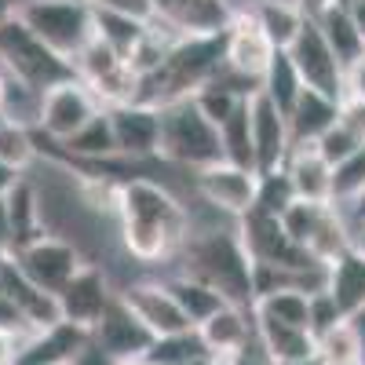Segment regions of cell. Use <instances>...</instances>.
<instances>
[{
	"instance_id": "cell-1",
	"label": "cell",
	"mask_w": 365,
	"mask_h": 365,
	"mask_svg": "<svg viewBox=\"0 0 365 365\" xmlns=\"http://www.w3.org/2000/svg\"><path fill=\"white\" fill-rule=\"evenodd\" d=\"M120 241L132 259L139 263H161L182 252L190 237V216L179 205V197L158 179H125L117 201Z\"/></svg>"
},
{
	"instance_id": "cell-2",
	"label": "cell",
	"mask_w": 365,
	"mask_h": 365,
	"mask_svg": "<svg viewBox=\"0 0 365 365\" xmlns=\"http://www.w3.org/2000/svg\"><path fill=\"white\" fill-rule=\"evenodd\" d=\"M227 55V34L220 37H179L172 51L165 55V63L139 81V99L143 106L165 110L172 103L194 99L205 84H212L223 70Z\"/></svg>"
},
{
	"instance_id": "cell-3",
	"label": "cell",
	"mask_w": 365,
	"mask_h": 365,
	"mask_svg": "<svg viewBox=\"0 0 365 365\" xmlns=\"http://www.w3.org/2000/svg\"><path fill=\"white\" fill-rule=\"evenodd\" d=\"M187 278L205 282L208 289H216L227 303L234 307H249L256 303L252 292V259L237 237V223L230 230H197L187 237V245L179 252Z\"/></svg>"
},
{
	"instance_id": "cell-4",
	"label": "cell",
	"mask_w": 365,
	"mask_h": 365,
	"mask_svg": "<svg viewBox=\"0 0 365 365\" xmlns=\"http://www.w3.org/2000/svg\"><path fill=\"white\" fill-rule=\"evenodd\" d=\"M15 19L66 63L96 41V8L84 0H19Z\"/></svg>"
},
{
	"instance_id": "cell-5",
	"label": "cell",
	"mask_w": 365,
	"mask_h": 365,
	"mask_svg": "<svg viewBox=\"0 0 365 365\" xmlns=\"http://www.w3.org/2000/svg\"><path fill=\"white\" fill-rule=\"evenodd\" d=\"M158 158L175 168H187V172H201L208 165L223 161L220 128L194 106V99H182V103H172L161 110Z\"/></svg>"
},
{
	"instance_id": "cell-6",
	"label": "cell",
	"mask_w": 365,
	"mask_h": 365,
	"mask_svg": "<svg viewBox=\"0 0 365 365\" xmlns=\"http://www.w3.org/2000/svg\"><path fill=\"white\" fill-rule=\"evenodd\" d=\"M0 70L11 81L26 84L29 91H37V96H44L55 84L77 77L73 63H66L63 55H55L48 44H41L19 19L0 26Z\"/></svg>"
},
{
	"instance_id": "cell-7",
	"label": "cell",
	"mask_w": 365,
	"mask_h": 365,
	"mask_svg": "<svg viewBox=\"0 0 365 365\" xmlns=\"http://www.w3.org/2000/svg\"><path fill=\"white\" fill-rule=\"evenodd\" d=\"M73 73L91 88V96L103 103V110L128 106L139 99V73L128 66V58H120L99 37L73 58Z\"/></svg>"
},
{
	"instance_id": "cell-8",
	"label": "cell",
	"mask_w": 365,
	"mask_h": 365,
	"mask_svg": "<svg viewBox=\"0 0 365 365\" xmlns=\"http://www.w3.org/2000/svg\"><path fill=\"white\" fill-rule=\"evenodd\" d=\"M103 113V103L91 96V88L77 77L55 84L51 91L41 96V113H37V135H44L48 143L63 146L70 143L81 128L91 125V117Z\"/></svg>"
},
{
	"instance_id": "cell-9",
	"label": "cell",
	"mask_w": 365,
	"mask_h": 365,
	"mask_svg": "<svg viewBox=\"0 0 365 365\" xmlns=\"http://www.w3.org/2000/svg\"><path fill=\"white\" fill-rule=\"evenodd\" d=\"M289 58H292V66L303 81V88H311V91H322V96L329 99H344V66H340V58L336 51L329 48V41L322 37V29L314 19L303 22L299 29V37L292 41L289 48Z\"/></svg>"
},
{
	"instance_id": "cell-10",
	"label": "cell",
	"mask_w": 365,
	"mask_h": 365,
	"mask_svg": "<svg viewBox=\"0 0 365 365\" xmlns=\"http://www.w3.org/2000/svg\"><path fill=\"white\" fill-rule=\"evenodd\" d=\"M194 190L205 197V205H212L216 212H223V216H230L237 223L241 216H249L256 208L259 172L220 161V165H208V168L194 172Z\"/></svg>"
},
{
	"instance_id": "cell-11",
	"label": "cell",
	"mask_w": 365,
	"mask_h": 365,
	"mask_svg": "<svg viewBox=\"0 0 365 365\" xmlns=\"http://www.w3.org/2000/svg\"><path fill=\"white\" fill-rule=\"evenodd\" d=\"M11 259L19 263V270L26 274L29 282L41 285V289L51 292V296L63 292V289L70 285L73 274L88 263V259L81 256V249L73 245V241L58 237V234H44L41 241H34L29 249L15 252Z\"/></svg>"
},
{
	"instance_id": "cell-12",
	"label": "cell",
	"mask_w": 365,
	"mask_h": 365,
	"mask_svg": "<svg viewBox=\"0 0 365 365\" xmlns=\"http://www.w3.org/2000/svg\"><path fill=\"white\" fill-rule=\"evenodd\" d=\"M113 296H117V292L110 289L103 267L84 263L73 278H70V285L58 292L55 299H58V314H63V322L96 332V325L103 322V314H106V307L113 303Z\"/></svg>"
},
{
	"instance_id": "cell-13",
	"label": "cell",
	"mask_w": 365,
	"mask_h": 365,
	"mask_svg": "<svg viewBox=\"0 0 365 365\" xmlns=\"http://www.w3.org/2000/svg\"><path fill=\"white\" fill-rule=\"evenodd\" d=\"M274 48L267 37H263V29L256 26V19L249 15V8H237L234 11V22L227 29V55H223V66L241 77V81H249L259 88L267 66H270V58H274Z\"/></svg>"
},
{
	"instance_id": "cell-14",
	"label": "cell",
	"mask_w": 365,
	"mask_h": 365,
	"mask_svg": "<svg viewBox=\"0 0 365 365\" xmlns=\"http://www.w3.org/2000/svg\"><path fill=\"white\" fill-rule=\"evenodd\" d=\"M249 120H252V150H256V172L270 175L282 172L292 154V135L285 113L274 106L263 91L249 96Z\"/></svg>"
},
{
	"instance_id": "cell-15",
	"label": "cell",
	"mask_w": 365,
	"mask_h": 365,
	"mask_svg": "<svg viewBox=\"0 0 365 365\" xmlns=\"http://www.w3.org/2000/svg\"><path fill=\"white\" fill-rule=\"evenodd\" d=\"M117 296L128 303V311L150 329V336H154V340L194 329L187 322V314L179 311V303L172 299V292L165 289V282H135V285H125Z\"/></svg>"
},
{
	"instance_id": "cell-16",
	"label": "cell",
	"mask_w": 365,
	"mask_h": 365,
	"mask_svg": "<svg viewBox=\"0 0 365 365\" xmlns=\"http://www.w3.org/2000/svg\"><path fill=\"white\" fill-rule=\"evenodd\" d=\"M91 340H96L103 347V354H110L113 361H143L150 344H154L150 329L128 311V303L120 296H113L103 322L96 325V332H91Z\"/></svg>"
},
{
	"instance_id": "cell-17",
	"label": "cell",
	"mask_w": 365,
	"mask_h": 365,
	"mask_svg": "<svg viewBox=\"0 0 365 365\" xmlns=\"http://www.w3.org/2000/svg\"><path fill=\"white\" fill-rule=\"evenodd\" d=\"M106 113H110V125H113V139H117V158H125V161L158 158L161 110L143 106V103H128V106H113Z\"/></svg>"
},
{
	"instance_id": "cell-18",
	"label": "cell",
	"mask_w": 365,
	"mask_h": 365,
	"mask_svg": "<svg viewBox=\"0 0 365 365\" xmlns=\"http://www.w3.org/2000/svg\"><path fill=\"white\" fill-rule=\"evenodd\" d=\"M91 344V332L77 329L70 322H58L51 329L34 332L29 340L19 344L15 351V365H73L77 354Z\"/></svg>"
},
{
	"instance_id": "cell-19",
	"label": "cell",
	"mask_w": 365,
	"mask_h": 365,
	"mask_svg": "<svg viewBox=\"0 0 365 365\" xmlns=\"http://www.w3.org/2000/svg\"><path fill=\"white\" fill-rule=\"evenodd\" d=\"M197 332H201L208 354L220 358V361H230V358H237L241 351H249L256 344L252 311L249 307H234V303H227L223 311H216Z\"/></svg>"
},
{
	"instance_id": "cell-20",
	"label": "cell",
	"mask_w": 365,
	"mask_h": 365,
	"mask_svg": "<svg viewBox=\"0 0 365 365\" xmlns=\"http://www.w3.org/2000/svg\"><path fill=\"white\" fill-rule=\"evenodd\" d=\"M0 292L19 303L22 314L34 322V329H51V325L63 322V314H58V299L51 292H44L41 285L29 282L11 256L0 259Z\"/></svg>"
},
{
	"instance_id": "cell-21",
	"label": "cell",
	"mask_w": 365,
	"mask_h": 365,
	"mask_svg": "<svg viewBox=\"0 0 365 365\" xmlns=\"http://www.w3.org/2000/svg\"><path fill=\"white\" fill-rule=\"evenodd\" d=\"M325 292L340 307V314L351 322L365 307V252L351 245L332 263H325Z\"/></svg>"
},
{
	"instance_id": "cell-22",
	"label": "cell",
	"mask_w": 365,
	"mask_h": 365,
	"mask_svg": "<svg viewBox=\"0 0 365 365\" xmlns=\"http://www.w3.org/2000/svg\"><path fill=\"white\" fill-rule=\"evenodd\" d=\"M285 175L292 182V190L299 201L314 205H332V165L318 154V146H292V154L285 161Z\"/></svg>"
},
{
	"instance_id": "cell-23",
	"label": "cell",
	"mask_w": 365,
	"mask_h": 365,
	"mask_svg": "<svg viewBox=\"0 0 365 365\" xmlns=\"http://www.w3.org/2000/svg\"><path fill=\"white\" fill-rule=\"evenodd\" d=\"M336 110L340 103L322 96V91H311L303 88V96L296 99L292 113L285 117L289 120V135H292V146H307V143H318L332 125H336Z\"/></svg>"
},
{
	"instance_id": "cell-24",
	"label": "cell",
	"mask_w": 365,
	"mask_h": 365,
	"mask_svg": "<svg viewBox=\"0 0 365 365\" xmlns=\"http://www.w3.org/2000/svg\"><path fill=\"white\" fill-rule=\"evenodd\" d=\"M256 344L263 347V354L278 365V361H303V358H318V340L311 336L307 329H292L282 322H270V318H256Z\"/></svg>"
},
{
	"instance_id": "cell-25",
	"label": "cell",
	"mask_w": 365,
	"mask_h": 365,
	"mask_svg": "<svg viewBox=\"0 0 365 365\" xmlns=\"http://www.w3.org/2000/svg\"><path fill=\"white\" fill-rule=\"evenodd\" d=\"M8 220H11V245H15V252L29 249L34 241H41L44 234H51L44 227V201H41V194L29 187L26 179L8 194Z\"/></svg>"
},
{
	"instance_id": "cell-26",
	"label": "cell",
	"mask_w": 365,
	"mask_h": 365,
	"mask_svg": "<svg viewBox=\"0 0 365 365\" xmlns=\"http://www.w3.org/2000/svg\"><path fill=\"white\" fill-rule=\"evenodd\" d=\"M245 8L256 19V26L263 29V37L278 51H289L292 41L299 37L303 22H307V15H303L292 0H249Z\"/></svg>"
},
{
	"instance_id": "cell-27",
	"label": "cell",
	"mask_w": 365,
	"mask_h": 365,
	"mask_svg": "<svg viewBox=\"0 0 365 365\" xmlns=\"http://www.w3.org/2000/svg\"><path fill=\"white\" fill-rule=\"evenodd\" d=\"M252 314L311 332V292H303L299 285L274 289V292H267V296H259L252 303ZM311 336H314V332H311Z\"/></svg>"
},
{
	"instance_id": "cell-28",
	"label": "cell",
	"mask_w": 365,
	"mask_h": 365,
	"mask_svg": "<svg viewBox=\"0 0 365 365\" xmlns=\"http://www.w3.org/2000/svg\"><path fill=\"white\" fill-rule=\"evenodd\" d=\"M165 289L172 292V299L179 303V311L187 314V322H190L194 329H201L212 314L227 307V299H223L216 289H208V285L197 282V278H187V274H175V278H168Z\"/></svg>"
},
{
	"instance_id": "cell-29",
	"label": "cell",
	"mask_w": 365,
	"mask_h": 365,
	"mask_svg": "<svg viewBox=\"0 0 365 365\" xmlns=\"http://www.w3.org/2000/svg\"><path fill=\"white\" fill-rule=\"evenodd\" d=\"M314 22H318V29H322V37L329 41V48L336 51V58H340L344 70L354 66L358 58L365 55V41H361L358 26H354V19H351V8L332 4V8H329L322 19H314Z\"/></svg>"
},
{
	"instance_id": "cell-30",
	"label": "cell",
	"mask_w": 365,
	"mask_h": 365,
	"mask_svg": "<svg viewBox=\"0 0 365 365\" xmlns=\"http://www.w3.org/2000/svg\"><path fill=\"white\" fill-rule=\"evenodd\" d=\"M63 154H66V158H81V161H88V165L117 161V139H113L110 113L103 110L99 117H91L88 128H81L70 143H63Z\"/></svg>"
},
{
	"instance_id": "cell-31",
	"label": "cell",
	"mask_w": 365,
	"mask_h": 365,
	"mask_svg": "<svg viewBox=\"0 0 365 365\" xmlns=\"http://www.w3.org/2000/svg\"><path fill=\"white\" fill-rule=\"evenodd\" d=\"M143 361L146 365H205V361H212V354L201 340V332L187 329V332H175V336L154 340Z\"/></svg>"
},
{
	"instance_id": "cell-32",
	"label": "cell",
	"mask_w": 365,
	"mask_h": 365,
	"mask_svg": "<svg viewBox=\"0 0 365 365\" xmlns=\"http://www.w3.org/2000/svg\"><path fill=\"white\" fill-rule=\"evenodd\" d=\"M259 91H263V96L278 106L285 117L292 113L296 99L303 96V81H299V73H296V66H292L289 51H274L270 66H267V73H263V81H259Z\"/></svg>"
},
{
	"instance_id": "cell-33",
	"label": "cell",
	"mask_w": 365,
	"mask_h": 365,
	"mask_svg": "<svg viewBox=\"0 0 365 365\" xmlns=\"http://www.w3.org/2000/svg\"><path fill=\"white\" fill-rule=\"evenodd\" d=\"M252 96H256V91H252ZM245 99H249V91H241V88L230 84L227 77H216V81L205 84L197 96H194V106H197L216 128H223L227 120H230L241 106H245Z\"/></svg>"
},
{
	"instance_id": "cell-34",
	"label": "cell",
	"mask_w": 365,
	"mask_h": 365,
	"mask_svg": "<svg viewBox=\"0 0 365 365\" xmlns=\"http://www.w3.org/2000/svg\"><path fill=\"white\" fill-rule=\"evenodd\" d=\"M146 29H150V22H143V19L113 15V11H96V37L103 44H110L120 58H128L139 48V41L146 37Z\"/></svg>"
},
{
	"instance_id": "cell-35",
	"label": "cell",
	"mask_w": 365,
	"mask_h": 365,
	"mask_svg": "<svg viewBox=\"0 0 365 365\" xmlns=\"http://www.w3.org/2000/svg\"><path fill=\"white\" fill-rule=\"evenodd\" d=\"M220 143H223V161L237 165V168H252L256 172V150H252V120H249V99L227 125L220 128Z\"/></svg>"
},
{
	"instance_id": "cell-36",
	"label": "cell",
	"mask_w": 365,
	"mask_h": 365,
	"mask_svg": "<svg viewBox=\"0 0 365 365\" xmlns=\"http://www.w3.org/2000/svg\"><path fill=\"white\" fill-rule=\"evenodd\" d=\"M318 361L322 365H365V347L351 322H340L325 336H318Z\"/></svg>"
},
{
	"instance_id": "cell-37",
	"label": "cell",
	"mask_w": 365,
	"mask_h": 365,
	"mask_svg": "<svg viewBox=\"0 0 365 365\" xmlns=\"http://www.w3.org/2000/svg\"><path fill=\"white\" fill-rule=\"evenodd\" d=\"M41 146H37V132L29 125H15V120H4L0 128V161L11 165L15 172L26 175V168L37 161Z\"/></svg>"
},
{
	"instance_id": "cell-38",
	"label": "cell",
	"mask_w": 365,
	"mask_h": 365,
	"mask_svg": "<svg viewBox=\"0 0 365 365\" xmlns=\"http://www.w3.org/2000/svg\"><path fill=\"white\" fill-rule=\"evenodd\" d=\"M365 194V146H358L347 161L332 168V205L347 208Z\"/></svg>"
},
{
	"instance_id": "cell-39",
	"label": "cell",
	"mask_w": 365,
	"mask_h": 365,
	"mask_svg": "<svg viewBox=\"0 0 365 365\" xmlns=\"http://www.w3.org/2000/svg\"><path fill=\"white\" fill-rule=\"evenodd\" d=\"M296 201V190H292V182L282 172H270V175H259V190H256V212H267V216H278L282 220V212Z\"/></svg>"
},
{
	"instance_id": "cell-40",
	"label": "cell",
	"mask_w": 365,
	"mask_h": 365,
	"mask_svg": "<svg viewBox=\"0 0 365 365\" xmlns=\"http://www.w3.org/2000/svg\"><path fill=\"white\" fill-rule=\"evenodd\" d=\"M34 332H41V329H34V322H29L26 314H22V307L15 299H8L4 292H0V336H8V340H15V344H22V340H29Z\"/></svg>"
},
{
	"instance_id": "cell-41",
	"label": "cell",
	"mask_w": 365,
	"mask_h": 365,
	"mask_svg": "<svg viewBox=\"0 0 365 365\" xmlns=\"http://www.w3.org/2000/svg\"><path fill=\"white\" fill-rule=\"evenodd\" d=\"M314 146H318V154H322V158H325L332 168H336L340 161H347V158L354 154V150H358L361 143H358L354 135H347L340 125H332V128H329V132H325V135L314 143Z\"/></svg>"
},
{
	"instance_id": "cell-42",
	"label": "cell",
	"mask_w": 365,
	"mask_h": 365,
	"mask_svg": "<svg viewBox=\"0 0 365 365\" xmlns=\"http://www.w3.org/2000/svg\"><path fill=\"white\" fill-rule=\"evenodd\" d=\"M340 322H347V318L340 314L336 303L329 299V292H314L311 296V332H314V340L325 336L329 329H336Z\"/></svg>"
},
{
	"instance_id": "cell-43",
	"label": "cell",
	"mask_w": 365,
	"mask_h": 365,
	"mask_svg": "<svg viewBox=\"0 0 365 365\" xmlns=\"http://www.w3.org/2000/svg\"><path fill=\"white\" fill-rule=\"evenodd\" d=\"M336 125L365 146V103L344 96V99H340V110H336Z\"/></svg>"
},
{
	"instance_id": "cell-44",
	"label": "cell",
	"mask_w": 365,
	"mask_h": 365,
	"mask_svg": "<svg viewBox=\"0 0 365 365\" xmlns=\"http://www.w3.org/2000/svg\"><path fill=\"white\" fill-rule=\"evenodd\" d=\"M96 11H113V15H128V19H143L150 22L154 11H150V0H84Z\"/></svg>"
},
{
	"instance_id": "cell-45",
	"label": "cell",
	"mask_w": 365,
	"mask_h": 365,
	"mask_svg": "<svg viewBox=\"0 0 365 365\" xmlns=\"http://www.w3.org/2000/svg\"><path fill=\"white\" fill-rule=\"evenodd\" d=\"M344 96L365 103V55L358 58L354 66H347V73H344Z\"/></svg>"
},
{
	"instance_id": "cell-46",
	"label": "cell",
	"mask_w": 365,
	"mask_h": 365,
	"mask_svg": "<svg viewBox=\"0 0 365 365\" xmlns=\"http://www.w3.org/2000/svg\"><path fill=\"white\" fill-rule=\"evenodd\" d=\"M15 252L11 245V220H8V201H0V259H8Z\"/></svg>"
},
{
	"instance_id": "cell-47",
	"label": "cell",
	"mask_w": 365,
	"mask_h": 365,
	"mask_svg": "<svg viewBox=\"0 0 365 365\" xmlns=\"http://www.w3.org/2000/svg\"><path fill=\"white\" fill-rule=\"evenodd\" d=\"M22 179H26L22 172H15L11 165H4V161H0V201H8V194L19 187Z\"/></svg>"
},
{
	"instance_id": "cell-48",
	"label": "cell",
	"mask_w": 365,
	"mask_h": 365,
	"mask_svg": "<svg viewBox=\"0 0 365 365\" xmlns=\"http://www.w3.org/2000/svg\"><path fill=\"white\" fill-rule=\"evenodd\" d=\"M227 365H274V361L263 354V347H259V344H252L249 351H241V354H237V358H230Z\"/></svg>"
},
{
	"instance_id": "cell-49",
	"label": "cell",
	"mask_w": 365,
	"mask_h": 365,
	"mask_svg": "<svg viewBox=\"0 0 365 365\" xmlns=\"http://www.w3.org/2000/svg\"><path fill=\"white\" fill-rule=\"evenodd\" d=\"M292 4H296L303 15H307V19H322L332 4H336V0H292Z\"/></svg>"
},
{
	"instance_id": "cell-50",
	"label": "cell",
	"mask_w": 365,
	"mask_h": 365,
	"mask_svg": "<svg viewBox=\"0 0 365 365\" xmlns=\"http://www.w3.org/2000/svg\"><path fill=\"white\" fill-rule=\"evenodd\" d=\"M344 212V220L351 223V234L358 230V227H365V194L354 201V205H347V208H340Z\"/></svg>"
},
{
	"instance_id": "cell-51",
	"label": "cell",
	"mask_w": 365,
	"mask_h": 365,
	"mask_svg": "<svg viewBox=\"0 0 365 365\" xmlns=\"http://www.w3.org/2000/svg\"><path fill=\"white\" fill-rule=\"evenodd\" d=\"M351 19H354V26H358V34H361V41H365V0H351Z\"/></svg>"
},
{
	"instance_id": "cell-52",
	"label": "cell",
	"mask_w": 365,
	"mask_h": 365,
	"mask_svg": "<svg viewBox=\"0 0 365 365\" xmlns=\"http://www.w3.org/2000/svg\"><path fill=\"white\" fill-rule=\"evenodd\" d=\"M15 351H19V344H15V340L0 336V365H15Z\"/></svg>"
},
{
	"instance_id": "cell-53",
	"label": "cell",
	"mask_w": 365,
	"mask_h": 365,
	"mask_svg": "<svg viewBox=\"0 0 365 365\" xmlns=\"http://www.w3.org/2000/svg\"><path fill=\"white\" fill-rule=\"evenodd\" d=\"M15 8H19V0H0V26L15 19Z\"/></svg>"
},
{
	"instance_id": "cell-54",
	"label": "cell",
	"mask_w": 365,
	"mask_h": 365,
	"mask_svg": "<svg viewBox=\"0 0 365 365\" xmlns=\"http://www.w3.org/2000/svg\"><path fill=\"white\" fill-rule=\"evenodd\" d=\"M354 249H358V252H365V227H358V230H354Z\"/></svg>"
},
{
	"instance_id": "cell-55",
	"label": "cell",
	"mask_w": 365,
	"mask_h": 365,
	"mask_svg": "<svg viewBox=\"0 0 365 365\" xmlns=\"http://www.w3.org/2000/svg\"><path fill=\"white\" fill-rule=\"evenodd\" d=\"M278 365H322L318 358H303V361H278Z\"/></svg>"
},
{
	"instance_id": "cell-56",
	"label": "cell",
	"mask_w": 365,
	"mask_h": 365,
	"mask_svg": "<svg viewBox=\"0 0 365 365\" xmlns=\"http://www.w3.org/2000/svg\"><path fill=\"white\" fill-rule=\"evenodd\" d=\"M205 365H227V361H220V358H212V361H205Z\"/></svg>"
},
{
	"instance_id": "cell-57",
	"label": "cell",
	"mask_w": 365,
	"mask_h": 365,
	"mask_svg": "<svg viewBox=\"0 0 365 365\" xmlns=\"http://www.w3.org/2000/svg\"><path fill=\"white\" fill-rule=\"evenodd\" d=\"M117 365H146V361H117Z\"/></svg>"
},
{
	"instance_id": "cell-58",
	"label": "cell",
	"mask_w": 365,
	"mask_h": 365,
	"mask_svg": "<svg viewBox=\"0 0 365 365\" xmlns=\"http://www.w3.org/2000/svg\"><path fill=\"white\" fill-rule=\"evenodd\" d=\"M4 120H8V117H4V113H0V128H4Z\"/></svg>"
},
{
	"instance_id": "cell-59",
	"label": "cell",
	"mask_w": 365,
	"mask_h": 365,
	"mask_svg": "<svg viewBox=\"0 0 365 365\" xmlns=\"http://www.w3.org/2000/svg\"><path fill=\"white\" fill-rule=\"evenodd\" d=\"M336 4H344V8H347V4H351V0H336Z\"/></svg>"
}]
</instances>
